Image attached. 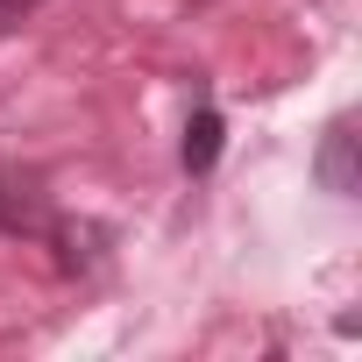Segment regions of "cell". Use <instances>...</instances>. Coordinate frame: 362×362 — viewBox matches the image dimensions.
Segmentation results:
<instances>
[{"label":"cell","instance_id":"obj_1","mask_svg":"<svg viewBox=\"0 0 362 362\" xmlns=\"http://www.w3.org/2000/svg\"><path fill=\"white\" fill-rule=\"evenodd\" d=\"M320 185L334 192V199H355V185H362V177H355V121L341 114L334 128H327V142H320Z\"/></svg>","mask_w":362,"mask_h":362},{"label":"cell","instance_id":"obj_2","mask_svg":"<svg viewBox=\"0 0 362 362\" xmlns=\"http://www.w3.org/2000/svg\"><path fill=\"white\" fill-rule=\"evenodd\" d=\"M177 156H185V170H192V177H206V170H214V156H221V114H214V107H199V114L185 121V149H177Z\"/></svg>","mask_w":362,"mask_h":362},{"label":"cell","instance_id":"obj_3","mask_svg":"<svg viewBox=\"0 0 362 362\" xmlns=\"http://www.w3.org/2000/svg\"><path fill=\"white\" fill-rule=\"evenodd\" d=\"M36 8H43V0H0V36H15V29H22Z\"/></svg>","mask_w":362,"mask_h":362}]
</instances>
